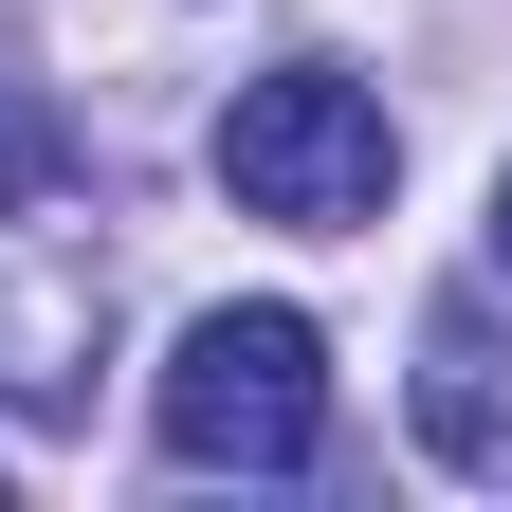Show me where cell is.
<instances>
[{"label":"cell","instance_id":"5b68a950","mask_svg":"<svg viewBox=\"0 0 512 512\" xmlns=\"http://www.w3.org/2000/svg\"><path fill=\"white\" fill-rule=\"evenodd\" d=\"M494 256H512V183H494Z\"/></svg>","mask_w":512,"mask_h":512},{"label":"cell","instance_id":"7a4b0ae2","mask_svg":"<svg viewBox=\"0 0 512 512\" xmlns=\"http://www.w3.org/2000/svg\"><path fill=\"white\" fill-rule=\"evenodd\" d=\"M220 183H238V220L348 238V220H384V183H403V128H384L366 74L275 55V74H238V110H220Z\"/></svg>","mask_w":512,"mask_h":512},{"label":"cell","instance_id":"6da1fadb","mask_svg":"<svg viewBox=\"0 0 512 512\" xmlns=\"http://www.w3.org/2000/svg\"><path fill=\"white\" fill-rule=\"evenodd\" d=\"M165 458L183 476H311V439H330V330L311 311H202V330L165 348Z\"/></svg>","mask_w":512,"mask_h":512},{"label":"cell","instance_id":"3957f363","mask_svg":"<svg viewBox=\"0 0 512 512\" xmlns=\"http://www.w3.org/2000/svg\"><path fill=\"white\" fill-rule=\"evenodd\" d=\"M92 348H110V275L55 220H0V403H19V421H74L92 403Z\"/></svg>","mask_w":512,"mask_h":512},{"label":"cell","instance_id":"277c9868","mask_svg":"<svg viewBox=\"0 0 512 512\" xmlns=\"http://www.w3.org/2000/svg\"><path fill=\"white\" fill-rule=\"evenodd\" d=\"M403 403H421V458H458V476L512 494V330H494V311H439Z\"/></svg>","mask_w":512,"mask_h":512}]
</instances>
